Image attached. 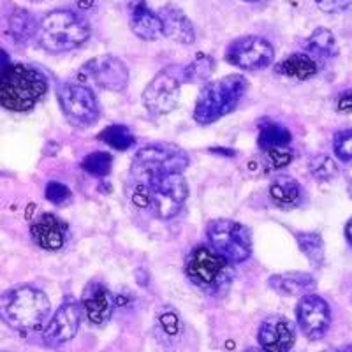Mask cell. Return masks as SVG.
I'll return each instance as SVG.
<instances>
[{
    "label": "cell",
    "instance_id": "cell-1",
    "mask_svg": "<svg viewBox=\"0 0 352 352\" xmlns=\"http://www.w3.org/2000/svg\"><path fill=\"white\" fill-rule=\"evenodd\" d=\"M48 92L41 71L20 62L0 64V106L11 111H28Z\"/></svg>",
    "mask_w": 352,
    "mask_h": 352
},
{
    "label": "cell",
    "instance_id": "cell-39",
    "mask_svg": "<svg viewBox=\"0 0 352 352\" xmlns=\"http://www.w3.org/2000/svg\"><path fill=\"white\" fill-rule=\"evenodd\" d=\"M347 190H349V196H351V197H352V182H351V184H349Z\"/></svg>",
    "mask_w": 352,
    "mask_h": 352
},
{
    "label": "cell",
    "instance_id": "cell-3",
    "mask_svg": "<svg viewBox=\"0 0 352 352\" xmlns=\"http://www.w3.org/2000/svg\"><path fill=\"white\" fill-rule=\"evenodd\" d=\"M188 196L184 173H168L146 185H134L132 203L140 208H148L162 220L173 219L180 212Z\"/></svg>",
    "mask_w": 352,
    "mask_h": 352
},
{
    "label": "cell",
    "instance_id": "cell-23",
    "mask_svg": "<svg viewBox=\"0 0 352 352\" xmlns=\"http://www.w3.org/2000/svg\"><path fill=\"white\" fill-rule=\"evenodd\" d=\"M292 141V134L289 129L284 125L276 124V122L270 120V118H263L259 122V138H257V144L259 148L268 152L273 148H280V146H289Z\"/></svg>",
    "mask_w": 352,
    "mask_h": 352
},
{
    "label": "cell",
    "instance_id": "cell-5",
    "mask_svg": "<svg viewBox=\"0 0 352 352\" xmlns=\"http://www.w3.org/2000/svg\"><path fill=\"white\" fill-rule=\"evenodd\" d=\"M90 28L76 12L56 9L48 12L37 25V41L46 52L64 53L87 43Z\"/></svg>",
    "mask_w": 352,
    "mask_h": 352
},
{
    "label": "cell",
    "instance_id": "cell-6",
    "mask_svg": "<svg viewBox=\"0 0 352 352\" xmlns=\"http://www.w3.org/2000/svg\"><path fill=\"white\" fill-rule=\"evenodd\" d=\"M188 168V155L176 144H146L134 155L131 166L132 180L146 185L168 173H184Z\"/></svg>",
    "mask_w": 352,
    "mask_h": 352
},
{
    "label": "cell",
    "instance_id": "cell-21",
    "mask_svg": "<svg viewBox=\"0 0 352 352\" xmlns=\"http://www.w3.org/2000/svg\"><path fill=\"white\" fill-rule=\"evenodd\" d=\"M268 284L284 296H305L316 287V278L308 273H278L270 276Z\"/></svg>",
    "mask_w": 352,
    "mask_h": 352
},
{
    "label": "cell",
    "instance_id": "cell-35",
    "mask_svg": "<svg viewBox=\"0 0 352 352\" xmlns=\"http://www.w3.org/2000/svg\"><path fill=\"white\" fill-rule=\"evenodd\" d=\"M324 12H342L352 4V0H316Z\"/></svg>",
    "mask_w": 352,
    "mask_h": 352
},
{
    "label": "cell",
    "instance_id": "cell-2",
    "mask_svg": "<svg viewBox=\"0 0 352 352\" xmlns=\"http://www.w3.org/2000/svg\"><path fill=\"white\" fill-rule=\"evenodd\" d=\"M48 314V296L32 285H18L0 296V319L16 331H36Z\"/></svg>",
    "mask_w": 352,
    "mask_h": 352
},
{
    "label": "cell",
    "instance_id": "cell-14",
    "mask_svg": "<svg viewBox=\"0 0 352 352\" xmlns=\"http://www.w3.org/2000/svg\"><path fill=\"white\" fill-rule=\"evenodd\" d=\"M298 324L301 331L310 340H320L328 333L331 324V310L326 300L317 294H305L301 296L296 308Z\"/></svg>",
    "mask_w": 352,
    "mask_h": 352
},
{
    "label": "cell",
    "instance_id": "cell-16",
    "mask_svg": "<svg viewBox=\"0 0 352 352\" xmlns=\"http://www.w3.org/2000/svg\"><path fill=\"white\" fill-rule=\"evenodd\" d=\"M81 308L85 316L92 324H104L115 308V298L111 291L102 282H90L85 287L83 298H81Z\"/></svg>",
    "mask_w": 352,
    "mask_h": 352
},
{
    "label": "cell",
    "instance_id": "cell-4",
    "mask_svg": "<svg viewBox=\"0 0 352 352\" xmlns=\"http://www.w3.org/2000/svg\"><path fill=\"white\" fill-rule=\"evenodd\" d=\"M247 90L248 81L241 74H231V76L204 85L197 96L194 120L201 125L220 120L222 116L236 109Z\"/></svg>",
    "mask_w": 352,
    "mask_h": 352
},
{
    "label": "cell",
    "instance_id": "cell-32",
    "mask_svg": "<svg viewBox=\"0 0 352 352\" xmlns=\"http://www.w3.org/2000/svg\"><path fill=\"white\" fill-rule=\"evenodd\" d=\"M46 199L50 203L56 204V206H64L71 201V190H69L67 185L60 184V182H50L46 185Z\"/></svg>",
    "mask_w": 352,
    "mask_h": 352
},
{
    "label": "cell",
    "instance_id": "cell-7",
    "mask_svg": "<svg viewBox=\"0 0 352 352\" xmlns=\"http://www.w3.org/2000/svg\"><path fill=\"white\" fill-rule=\"evenodd\" d=\"M185 272L188 280L196 287L213 294H219L222 289L228 287L232 278L231 264L206 245L192 248L185 263Z\"/></svg>",
    "mask_w": 352,
    "mask_h": 352
},
{
    "label": "cell",
    "instance_id": "cell-15",
    "mask_svg": "<svg viewBox=\"0 0 352 352\" xmlns=\"http://www.w3.org/2000/svg\"><path fill=\"white\" fill-rule=\"evenodd\" d=\"M296 340V331L291 320L282 316L264 319L259 326L257 342L266 352H289Z\"/></svg>",
    "mask_w": 352,
    "mask_h": 352
},
{
    "label": "cell",
    "instance_id": "cell-19",
    "mask_svg": "<svg viewBox=\"0 0 352 352\" xmlns=\"http://www.w3.org/2000/svg\"><path fill=\"white\" fill-rule=\"evenodd\" d=\"M160 23H162V34L169 39L182 44H192L196 41L192 21L185 16V12L173 6H166L159 11Z\"/></svg>",
    "mask_w": 352,
    "mask_h": 352
},
{
    "label": "cell",
    "instance_id": "cell-27",
    "mask_svg": "<svg viewBox=\"0 0 352 352\" xmlns=\"http://www.w3.org/2000/svg\"><path fill=\"white\" fill-rule=\"evenodd\" d=\"M99 140L102 141V143L108 144V146H111V148L118 150V152H125V150L132 148V146L136 144L134 134H132L125 125L118 124L106 127L104 131L99 134Z\"/></svg>",
    "mask_w": 352,
    "mask_h": 352
},
{
    "label": "cell",
    "instance_id": "cell-40",
    "mask_svg": "<svg viewBox=\"0 0 352 352\" xmlns=\"http://www.w3.org/2000/svg\"><path fill=\"white\" fill-rule=\"evenodd\" d=\"M336 352H352V347H347V349H342V351H336Z\"/></svg>",
    "mask_w": 352,
    "mask_h": 352
},
{
    "label": "cell",
    "instance_id": "cell-34",
    "mask_svg": "<svg viewBox=\"0 0 352 352\" xmlns=\"http://www.w3.org/2000/svg\"><path fill=\"white\" fill-rule=\"evenodd\" d=\"M159 320L168 335H176V333L180 331L182 328L180 317H178V314L176 312H173V310H166L164 314H160Z\"/></svg>",
    "mask_w": 352,
    "mask_h": 352
},
{
    "label": "cell",
    "instance_id": "cell-18",
    "mask_svg": "<svg viewBox=\"0 0 352 352\" xmlns=\"http://www.w3.org/2000/svg\"><path fill=\"white\" fill-rule=\"evenodd\" d=\"M129 25L132 32L143 41H155L164 36L159 14H155L143 0H134L129 8Z\"/></svg>",
    "mask_w": 352,
    "mask_h": 352
},
{
    "label": "cell",
    "instance_id": "cell-26",
    "mask_svg": "<svg viewBox=\"0 0 352 352\" xmlns=\"http://www.w3.org/2000/svg\"><path fill=\"white\" fill-rule=\"evenodd\" d=\"M307 50L314 56H319V58H331V56L338 53L335 36L329 32L328 28H317V30H314V34L307 41Z\"/></svg>",
    "mask_w": 352,
    "mask_h": 352
},
{
    "label": "cell",
    "instance_id": "cell-37",
    "mask_svg": "<svg viewBox=\"0 0 352 352\" xmlns=\"http://www.w3.org/2000/svg\"><path fill=\"white\" fill-rule=\"evenodd\" d=\"M345 238H347V241L351 243V247H352V217H351V220L347 222V226H345Z\"/></svg>",
    "mask_w": 352,
    "mask_h": 352
},
{
    "label": "cell",
    "instance_id": "cell-20",
    "mask_svg": "<svg viewBox=\"0 0 352 352\" xmlns=\"http://www.w3.org/2000/svg\"><path fill=\"white\" fill-rule=\"evenodd\" d=\"M270 197L280 210H294L303 201V188L292 176L280 175L270 185Z\"/></svg>",
    "mask_w": 352,
    "mask_h": 352
},
{
    "label": "cell",
    "instance_id": "cell-36",
    "mask_svg": "<svg viewBox=\"0 0 352 352\" xmlns=\"http://www.w3.org/2000/svg\"><path fill=\"white\" fill-rule=\"evenodd\" d=\"M336 109L340 113H351L352 111V90L342 94L338 97V102H336Z\"/></svg>",
    "mask_w": 352,
    "mask_h": 352
},
{
    "label": "cell",
    "instance_id": "cell-41",
    "mask_svg": "<svg viewBox=\"0 0 352 352\" xmlns=\"http://www.w3.org/2000/svg\"><path fill=\"white\" fill-rule=\"evenodd\" d=\"M247 2H256V0H247Z\"/></svg>",
    "mask_w": 352,
    "mask_h": 352
},
{
    "label": "cell",
    "instance_id": "cell-13",
    "mask_svg": "<svg viewBox=\"0 0 352 352\" xmlns=\"http://www.w3.org/2000/svg\"><path fill=\"white\" fill-rule=\"evenodd\" d=\"M81 314H83V308H81L80 301H76L74 298H67L58 307L55 316L52 317V320L44 329V344L48 347H58V345L74 338L81 324Z\"/></svg>",
    "mask_w": 352,
    "mask_h": 352
},
{
    "label": "cell",
    "instance_id": "cell-24",
    "mask_svg": "<svg viewBox=\"0 0 352 352\" xmlns=\"http://www.w3.org/2000/svg\"><path fill=\"white\" fill-rule=\"evenodd\" d=\"M8 32L11 39L18 44H25L37 34L36 18L25 9H14L9 14Z\"/></svg>",
    "mask_w": 352,
    "mask_h": 352
},
{
    "label": "cell",
    "instance_id": "cell-22",
    "mask_svg": "<svg viewBox=\"0 0 352 352\" xmlns=\"http://www.w3.org/2000/svg\"><path fill=\"white\" fill-rule=\"evenodd\" d=\"M319 71L316 60L307 53H294V55L287 56L282 62H278L275 67L276 74L285 78H294V80H310Z\"/></svg>",
    "mask_w": 352,
    "mask_h": 352
},
{
    "label": "cell",
    "instance_id": "cell-12",
    "mask_svg": "<svg viewBox=\"0 0 352 352\" xmlns=\"http://www.w3.org/2000/svg\"><path fill=\"white\" fill-rule=\"evenodd\" d=\"M81 74L109 92H122L129 83V71L125 64L111 55H100L88 60L81 69Z\"/></svg>",
    "mask_w": 352,
    "mask_h": 352
},
{
    "label": "cell",
    "instance_id": "cell-25",
    "mask_svg": "<svg viewBox=\"0 0 352 352\" xmlns=\"http://www.w3.org/2000/svg\"><path fill=\"white\" fill-rule=\"evenodd\" d=\"M296 241L312 266L320 268L324 264V241L319 232H298Z\"/></svg>",
    "mask_w": 352,
    "mask_h": 352
},
{
    "label": "cell",
    "instance_id": "cell-10",
    "mask_svg": "<svg viewBox=\"0 0 352 352\" xmlns=\"http://www.w3.org/2000/svg\"><path fill=\"white\" fill-rule=\"evenodd\" d=\"M275 58V50L259 36H243L232 41L226 52V60L243 71L266 69Z\"/></svg>",
    "mask_w": 352,
    "mask_h": 352
},
{
    "label": "cell",
    "instance_id": "cell-17",
    "mask_svg": "<svg viewBox=\"0 0 352 352\" xmlns=\"http://www.w3.org/2000/svg\"><path fill=\"white\" fill-rule=\"evenodd\" d=\"M32 240L44 250H60L67 240V224L53 213H43L34 220Z\"/></svg>",
    "mask_w": 352,
    "mask_h": 352
},
{
    "label": "cell",
    "instance_id": "cell-28",
    "mask_svg": "<svg viewBox=\"0 0 352 352\" xmlns=\"http://www.w3.org/2000/svg\"><path fill=\"white\" fill-rule=\"evenodd\" d=\"M213 72V58L208 55H197V58L194 62L187 65V67L182 71L180 81L185 83H199V81L208 80Z\"/></svg>",
    "mask_w": 352,
    "mask_h": 352
},
{
    "label": "cell",
    "instance_id": "cell-11",
    "mask_svg": "<svg viewBox=\"0 0 352 352\" xmlns=\"http://www.w3.org/2000/svg\"><path fill=\"white\" fill-rule=\"evenodd\" d=\"M180 78L169 71L159 72L144 88L143 102L152 115H168L178 106L180 100Z\"/></svg>",
    "mask_w": 352,
    "mask_h": 352
},
{
    "label": "cell",
    "instance_id": "cell-9",
    "mask_svg": "<svg viewBox=\"0 0 352 352\" xmlns=\"http://www.w3.org/2000/svg\"><path fill=\"white\" fill-rule=\"evenodd\" d=\"M58 102L67 122L74 127H90L99 118V100L96 94L81 83H64L58 87Z\"/></svg>",
    "mask_w": 352,
    "mask_h": 352
},
{
    "label": "cell",
    "instance_id": "cell-8",
    "mask_svg": "<svg viewBox=\"0 0 352 352\" xmlns=\"http://www.w3.org/2000/svg\"><path fill=\"white\" fill-rule=\"evenodd\" d=\"M206 236H208L210 247L224 257L229 264L243 263L252 254L250 231L234 220H213L206 228Z\"/></svg>",
    "mask_w": 352,
    "mask_h": 352
},
{
    "label": "cell",
    "instance_id": "cell-38",
    "mask_svg": "<svg viewBox=\"0 0 352 352\" xmlns=\"http://www.w3.org/2000/svg\"><path fill=\"white\" fill-rule=\"evenodd\" d=\"M245 352H266V351H263V349H247Z\"/></svg>",
    "mask_w": 352,
    "mask_h": 352
},
{
    "label": "cell",
    "instance_id": "cell-33",
    "mask_svg": "<svg viewBox=\"0 0 352 352\" xmlns=\"http://www.w3.org/2000/svg\"><path fill=\"white\" fill-rule=\"evenodd\" d=\"M266 153H268V160L272 162V166L276 169L285 168V166L291 164V160L294 159V153H292V150L289 148V146H280V148L268 150Z\"/></svg>",
    "mask_w": 352,
    "mask_h": 352
},
{
    "label": "cell",
    "instance_id": "cell-30",
    "mask_svg": "<svg viewBox=\"0 0 352 352\" xmlns=\"http://www.w3.org/2000/svg\"><path fill=\"white\" fill-rule=\"evenodd\" d=\"M308 169L312 173V176L319 182H329L338 175V166L335 160L328 155H314L308 162Z\"/></svg>",
    "mask_w": 352,
    "mask_h": 352
},
{
    "label": "cell",
    "instance_id": "cell-29",
    "mask_svg": "<svg viewBox=\"0 0 352 352\" xmlns=\"http://www.w3.org/2000/svg\"><path fill=\"white\" fill-rule=\"evenodd\" d=\"M81 168L85 173L96 178H106L111 173L113 157L108 152H94L87 155L81 162Z\"/></svg>",
    "mask_w": 352,
    "mask_h": 352
},
{
    "label": "cell",
    "instance_id": "cell-31",
    "mask_svg": "<svg viewBox=\"0 0 352 352\" xmlns=\"http://www.w3.org/2000/svg\"><path fill=\"white\" fill-rule=\"evenodd\" d=\"M333 148H335V155L342 162L352 160V129L336 132L335 140H333Z\"/></svg>",
    "mask_w": 352,
    "mask_h": 352
}]
</instances>
